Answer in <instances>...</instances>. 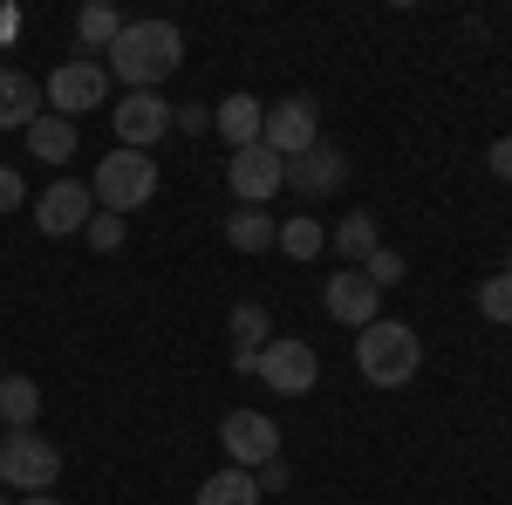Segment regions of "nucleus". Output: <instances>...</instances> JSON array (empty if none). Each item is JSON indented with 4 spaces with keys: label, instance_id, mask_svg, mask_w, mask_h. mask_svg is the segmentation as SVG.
Masks as SVG:
<instances>
[{
    "label": "nucleus",
    "instance_id": "f257e3e1",
    "mask_svg": "<svg viewBox=\"0 0 512 505\" xmlns=\"http://www.w3.org/2000/svg\"><path fill=\"white\" fill-rule=\"evenodd\" d=\"M185 62V35L171 21H123V35L110 41V76H123L130 89H151Z\"/></svg>",
    "mask_w": 512,
    "mask_h": 505
},
{
    "label": "nucleus",
    "instance_id": "f03ea898",
    "mask_svg": "<svg viewBox=\"0 0 512 505\" xmlns=\"http://www.w3.org/2000/svg\"><path fill=\"white\" fill-rule=\"evenodd\" d=\"M417 362H424V342H417V328H403V321H369V328L355 335V369L376 389H403L417 376Z\"/></svg>",
    "mask_w": 512,
    "mask_h": 505
},
{
    "label": "nucleus",
    "instance_id": "7ed1b4c3",
    "mask_svg": "<svg viewBox=\"0 0 512 505\" xmlns=\"http://www.w3.org/2000/svg\"><path fill=\"white\" fill-rule=\"evenodd\" d=\"M89 198H103V212H137V205H151L158 198V164L144 151H110L103 164H96V178H89Z\"/></svg>",
    "mask_w": 512,
    "mask_h": 505
},
{
    "label": "nucleus",
    "instance_id": "20e7f679",
    "mask_svg": "<svg viewBox=\"0 0 512 505\" xmlns=\"http://www.w3.org/2000/svg\"><path fill=\"white\" fill-rule=\"evenodd\" d=\"M55 478H62L55 437H35V430L0 437V485H7V492H48Z\"/></svg>",
    "mask_w": 512,
    "mask_h": 505
},
{
    "label": "nucleus",
    "instance_id": "39448f33",
    "mask_svg": "<svg viewBox=\"0 0 512 505\" xmlns=\"http://www.w3.org/2000/svg\"><path fill=\"white\" fill-rule=\"evenodd\" d=\"M103 96H110V69L89 62V55L62 62V69L48 76V89H41V103H48L55 117H69V123H76L82 110H103Z\"/></svg>",
    "mask_w": 512,
    "mask_h": 505
},
{
    "label": "nucleus",
    "instance_id": "423d86ee",
    "mask_svg": "<svg viewBox=\"0 0 512 505\" xmlns=\"http://www.w3.org/2000/svg\"><path fill=\"white\" fill-rule=\"evenodd\" d=\"M219 444H226V458H233L239 471H260V465L280 458V430H274V417H260V410H226Z\"/></svg>",
    "mask_w": 512,
    "mask_h": 505
},
{
    "label": "nucleus",
    "instance_id": "0eeeda50",
    "mask_svg": "<svg viewBox=\"0 0 512 505\" xmlns=\"http://www.w3.org/2000/svg\"><path fill=\"white\" fill-rule=\"evenodd\" d=\"M260 144L287 164V157H301V151H315L321 144V130H315V103L308 96H287V103H274L267 110V130H260Z\"/></svg>",
    "mask_w": 512,
    "mask_h": 505
},
{
    "label": "nucleus",
    "instance_id": "6e6552de",
    "mask_svg": "<svg viewBox=\"0 0 512 505\" xmlns=\"http://www.w3.org/2000/svg\"><path fill=\"white\" fill-rule=\"evenodd\" d=\"M226 185H233L239 205H267V198L287 185V164H280L267 144H246V151H233V164H226Z\"/></svg>",
    "mask_w": 512,
    "mask_h": 505
},
{
    "label": "nucleus",
    "instance_id": "1a4fd4ad",
    "mask_svg": "<svg viewBox=\"0 0 512 505\" xmlns=\"http://www.w3.org/2000/svg\"><path fill=\"white\" fill-rule=\"evenodd\" d=\"M253 376H260V383H274L280 396H308V389L321 383V362H315V349H308V342H267Z\"/></svg>",
    "mask_w": 512,
    "mask_h": 505
},
{
    "label": "nucleus",
    "instance_id": "9d476101",
    "mask_svg": "<svg viewBox=\"0 0 512 505\" xmlns=\"http://www.w3.org/2000/svg\"><path fill=\"white\" fill-rule=\"evenodd\" d=\"M328 314L342 321V328H369V321H383V287L369 280L362 267H349V273H328Z\"/></svg>",
    "mask_w": 512,
    "mask_h": 505
},
{
    "label": "nucleus",
    "instance_id": "9b49d317",
    "mask_svg": "<svg viewBox=\"0 0 512 505\" xmlns=\"http://www.w3.org/2000/svg\"><path fill=\"white\" fill-rule=\"evenodd\" d=\"M89 205H96V198H89V185H76V178H55V185L35 198V226H41L48 239L82 233V226H89Z\"/></svg>",
    "mask_w": 512,
    "mask_h": 505
},
{
    "label": "nucleus",
    "instance_id": "f8f14e48",
    "mask_svg": "<svg viewBox=\"0 0 512 505\" xmlns=\"http://www.w3.org/2000/svg\"><path fill=\"white\" fill-rule=\"evenodd\" d=\"M164 130H171V110H164L158 89H130V96L117 103V137H123V151H144V144H158Z\"/></svg>",
    "mask_w": 512,
    "mask_h": 505
},
{
    "label": "nucleus",
    "instance_id": "ddd939ff",
    "mask_svg": "<svg viewBox=\"0 0 512 505\" xmlns=\"http://www.w3.org/2000/svg\"><path fill=\"white\" fill-rule=\"evenodd\" d=\"M342 178H349V157L328 151V144H315V151H301V157H287V185H294V192H308V198L335 192Z\"/></svg>",
    "mask_w": 512,
    "mask_h": 505
},
{
    "label": "nucleus",
    "instance_id": "4468645a",
    "mask_svg": "<svg viewBox=\"0 0 512 505\" xmlns=\"http://www.w3.org/2000/svg\"><path fill=\"white\" fill-rule=\"evenodd\" d=\"M233 369L239 376H253V369H260V349H267V342H274V321H267V308H260V301H239L233 308Z\"/></svg>",
    "mask_w": 512,
    "mask_h": 505
},
{
    "label": "nucleus",
    "instance_id": "2eb2a0df",
    "mask_svg": "<svg viewBox=\"0 0 512 505\" xmlns=\"http://www.w3.org/2000/svg\"><path fill=\"white\" fill-rule=\"evenodd\" d=\"M41 117V82L21 69H0V130H28Z\"/></svg>",
    "mask_w": 512,
    "mask_h": 505
},
{
    "label": "nucleus",
    "instance_id": "dca6fc26",
    "mask_svg": "<svg viewBox=\"0 0 512 505\" xmlns=\"http://www.w3.org/2000/svg\"><path fill=\"white\" fill-rule=\"evenodd\" d=\"M212 123H219V137H226L233 151H246V144H260V130H267V103H260V96H226Z\"/></svg>",
    "mask_w": 512,
    "mask_h": 505
},
{
    "label": "nucleus",
    "instance_id": "f3484780",
    "mask_svg": "<svg viewBox=\"0 0 512 505\" xmlns=\"http://www.w3.org/2000/svg\"><path fill=\"white\" fill-rule=\"evenodd\" d=\"M21 137H28V151H35L41 164H69V157H76V123L55 117V110H41V117L28 123Z\"/></svg>",
    "mask_w": 512,
    "mask_h": 505
},
{
    "label": "nucleus",
    "instance_id": "a211bd4d",
    "mask_svg": "<svg viewBox=\"0 0 512 505\" xmlns=\"http://www.w3.org/2000/svg\"><path fill=\"white\" fill-rule=\"evenodd\" d=\"M226 239H233L239 253H267V246L280 239V226H274V212H267V205H239L233 219H226Z\"/></svg>",
    "mask_w": 512,
    "mask_h": 505
},
{
    "label": "nucleus",
    "instance_id": "6ab92c4d",
    "mask_svg": "<svg viewBox=\"0 0 512 505\" xmlns=\"http://www.w3.org/2000/svg\"><path fill=\"white\" fill-rule=\"evenodd\" d=\"M192 505H260V485H253V471L226 465V471H212V478L198 485Z\"/></svg>",
    "mask_w": 512,
    "mask_h": 505
},
{
    "label": "nucleus",
    "instance_id": "aec40b11",
    "mask_svg": "<svg viewBox=\"0 0 512 505\" xmlns=\"http://www.w3.org/2000/svg\"><path fill=\"white\" fill-rule=\"evenodd\" d=\"M35 410H41V389L28 376H0V424L35 430Z\"/></svg>",
    "mask_w": 512,
    "mask_h": 505
},
{
    "label": "nucleus",
    "instance_id": "412c9836",
    "mask_svg": "<svg viewBox=\"0 0 512 505\" xmlns=\"http://www.w3.org/2000/svg\"><path fill=\"white\" fill-rule=\"evenodd\" d=\"M76 35H82V48H110V41L123 35L117 7H110V0H89V7L76 14Z\"/></svg>",
    "mask_w": 512,
    "mask_h": 505
},
{
    "label": "nucleus",
    "instance_id": "4be33fe9",
    "mask_svg": "<svg viewBox=\"0 0 512 505\" xmlns=\"http://www.w3.org/2000/svg\"><path fill=\"white\" fill-rule=\"evenodd\" d=\"M376 246H383V239H376V219H369V212H355V219H342V226H335V253H342V260H355V267H362Z\"/></svg>",
    "mask_w": 512,
    "mask_h": 505
},
{
    "label": "nucleus",
    "instance_id": "5701e85b",
    "mask_svg": "<svg viewBox=\"0 0 512 505\" xmlns=\"http://www.w3.org/2000/svg\"><path fill=\"white\" fill-rule=\"evenodd\" d=\"M280 253H287V260H315L321 253V219H287V226H280Z\"/></svg>",
    "mask_w": 512,
    "mask_h": 505
},
{
    "label": "nucleus",
    "instance_id": "b1692460",
    "mask_svg": "<svg viewBox=\"0 0 512 505\" xmlns=\"http://www.w3.org/2000/svg\"><path fill=\"white\" fill-rule=\"evenodd\" d=\"M478 308L492 314V321H512V273H492V280L478 287Z\"/></svg>",
    "mask_w": 512,
    "mask_h": 505
},
{
    "label": "nucleus",
    "instance_id": "393cba45",
    "mask_svg": "<svg viewBox=\"0 0 512 505\" xmlns=\"http://www.w3.org/2000/svg\"><path fill=\"white\" fill-rule=\"evenodd\" d=\"M362 273H369V280H376V287H396V280H403V253H396V246H376V253H369V260H362Z\"/></svg>",
    "mask_w": 512,
    "mask_h": 505
},
{
    "label": "nucleus",
    "instance_id": "a878e982",
    "mask_svg": "<svg viewBox=\"0 0 512 505\" xmlns=\"http://www.w3.org/2000/svg\"><path fill=\"white\" fill-rule=\"evenodd\" d=\"M82 233H89L96 253H117V246H123V219H117V212H89V226H82Z\"/></svg>",
    "mask_w": 512,
    "mask_h": 505
},
{
    "label": "nucleus",
    "instance_id": "bb28decb",
    "mask_svg": "<svg viewBox=\"0 0 512 505\" xmlns=\"http://www.w3.org/2000/svg\"><path fill=\"white\" fill-rule=\"evenodd\" d=\"M253 485H260V499L280 492V485H287V465H280V458H274V465H260V471H253Z\"/></svg>",
    "mask_w": 512,
    "mask_h": 505
},
{
    "label": "nucleus",
    "instance_id": "cd10ccee",
    "mask_svg": "<svg viewBox=\"0 0 512 505\" xmlns=\"http://www.w3.org/2000/svg\"><path fill=\"white\" fill-rule=\"evenodd\" d=\"M485 164H492V178H506V185H512V137H499V144H492V157H485Z\"/></svg>",
    "mask_w": 512,
    "mask_h": 505
},
{
    "label": "nucleus",
    "instance_id": "c85d7f7f",
    "mask_svg": "<svg viewBox=\"0 0 512 505\" xmlns=\"http://www.w3.org/2000/svg\"><path fill=\"white\" fill-rule=\"evenodd\" d=\"M14 205H21V171L0 164V212H14Z\"/></svg>",
    "mask_w": 512,
    "mask_h": 505
},
{
    "label": "nucleus",
    "instance_id": "c756f323",
    "mask_svg": "<svg viewBox=\"0 0 512 505\" xmlns=\"http://www.w3.org/2000/svg\"><path fill=\"white\" fill-rule=\"evenodd\" d=\"M171 123H185V130H205V123H212V117H205L198 103H185V110H178V117H171Z\"/></svg>",
    "mask_w": 512,
    "mask_h": 505
},
{
    "label": "nucleus",
    "instance_id": "7c9ffc66",
    "mask_svg": "<svg viewBox=\"0 0 512 505\" xmlns=\"http://www.w3.org/2000/svg\"><path fill=\"white\" fill-rule=\"evenodd\" d=\"M21 505H55V499H48V492H28V499H21Z\"/></svg>",
    "mask_w": 512,
    "mask_h": 505
},
{
    "label": "nucleus",
    "instance_id": "2f4dec72",
    "mask_svg": "<svg viewBox=\"0 0 512 505\" xmlns=\"http://www.w3.org/2000/svg\"><path fill=\"white\" fill-rule=\"evenodd\" d=\"M0 505H7V499H0Z\"/></svg>",
    "mask_w": 512,
    "mask_h": 505
}]
</instances>
